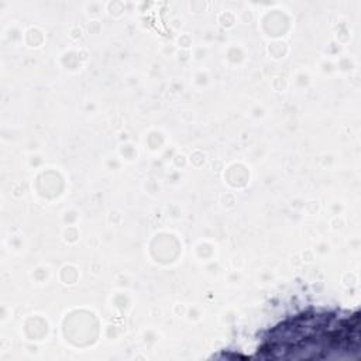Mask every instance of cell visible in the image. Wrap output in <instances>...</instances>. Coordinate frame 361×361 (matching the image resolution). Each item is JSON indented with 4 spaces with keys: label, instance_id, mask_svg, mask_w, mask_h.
Masks as SVG:
<instances>
[{
    "label": "cell",
    "instance_id": "obj_1",
    "mask_svg": "<svg viewBox=\"0 0 361 361\" xmlns=\"http://www.w3.org/2000/svg\"><path fill=\"white\" fill-rule=\"evenodd\" d=\"M360 317L336 313L309 312L293 316L275 326L258 355L262 358H330L358 348Z\"/></svg>",
    "mask_w": 361,
    "mask_h": 361
}]
</instances>
